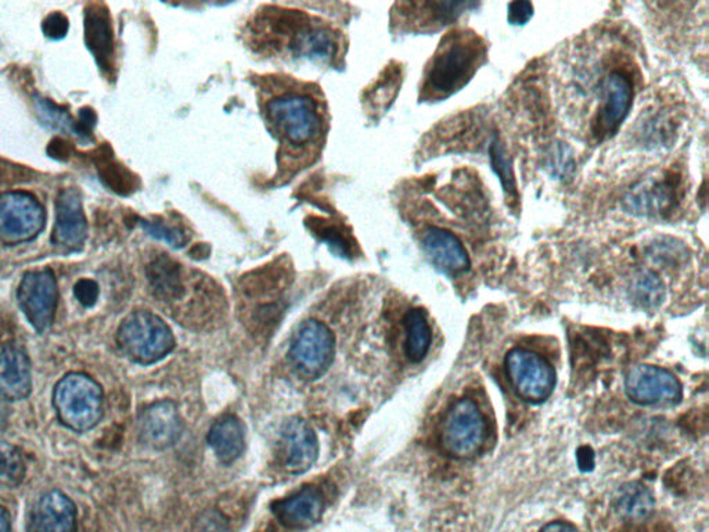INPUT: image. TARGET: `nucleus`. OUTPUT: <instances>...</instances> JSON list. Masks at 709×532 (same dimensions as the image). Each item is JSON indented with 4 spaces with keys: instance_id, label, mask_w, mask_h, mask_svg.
Instances as JSON below:
<instances>
[{
    "instance_id": "f257e3e1",
    "label": "nucleus",
    "mask_w": 709,
    "mask_h": 532,
    "mask_svg": "<svg viewBox=\"0 0 709 532\" xmlns=\"http://www.w3.org/2000/svg\"><path fill=\"white\" fill-rule=\"evenodd\" d=\"M251 24L253 43L262 49L289 53L292 58L333 63L340 52V38L331 25L311 15L268 8Z\"/></svg>"
},
{
    "instance_id": "f03ea898",
    "label": "nucleus",
    "mask_w": 709,
    "mask_h": 532,
    "mask_svg": "<svg viewBox=\"0 0 709 532\" xmlns=\"http://www.w3.org/2000/svg\"><path fill=\"white\" fill-rule=\"evenodd\" d=\"M264 112L280 140L283 155L307 158L316 155L325 135V121L313 95L295 88L272 92L265 100Z\"/></svg>"
},
{
    "instance_id": "7ed1b4c3",
    "label": "nucleus",
    "mask_w": 709,
    "mask_h": 532,
    "mask_svg": "<svg viewBox=\"0 0 709 532\" xmlns=\"http://www.w3.org/2000/svg\"><path fill=\"white\" fill-rule=\"evenodd\" d=\"M486 59L484 39L472 31H452L425 70L423 99H446L464 88Z\"/></svg>"
},
{
    "instance_id": "20e7f679",
    "label": "nucleus",
    "mask_w": 709,
    "mask_h": 532,
    "mask_svg": "<svg viewBox=\"0 0 709 532\" xmlns=\"http://www.w3.org/2000/svg\"><path fill=\"white\" fill-rule=\"evenodd\" d=\"M116 341L123 356L143 366L163 361L175 348L171 327L147 310L128 314L118 326Z\"/></svg>"
},
{
    "instance_id": "39448f33",
    "label": "nucleus",
    "mask_w": 709,
    "mask_h": 532,
    "mask_svg": "<svg viewBox=\"0 0 709 532\" xmlns=\"http://www.w3.org/2000/svg\"><path fill=\"white\" fill-rule=\"evenodd\" d=\"M53 407L56 416L64 427L75 433H86L101 421L105 394L94 377L71 372L55 386Z\"/></svg>"
},
{
    "instance_id": "423d86ee",
    "label": "nucleus",
    "mask_w": 709,
    "mask_h": 532,
    "mask_svg": "<svg viewBox=\"0 0 709 532\" xmlns=\"http://www.w3.org/2000/svg\"><path fill=\"white\" fill-rule=\"evenodd\" d=\"M484 413L470 398L459 399L446 411L441 424L440 443L450 458H476L486 439Z\"/></svg>"
},
{
    "instance_id": "0eeeda50",
    "label": "nucleus",
    "mask_w": 709,
    "mask_h": 532,
    "mask_svg": "<svg viewBox=\"0 0 709 532\" xmlns=\"http://www.w3.org/2000/svg\"><path fill=\"white\" fill-rule=\"evenodd\" d=\"M336 355V336L323 322H302L292 336L289 362L301 380L315 382L332 366Z\"/></svg>"
},
{
    "instance_id": "6e6552de",
    "label": "nucleus",
    "mask_w": 709,
    "mask_h": 532,
    "mask_svg": "<svg viewBox=\"0 0 709 532\" xmlns=\"http://www.w3.org/2000/svg\"><path fill=\"white\" fill-rule=\"evenodd\" d=\"M46 213L39 200L28 192L0 193V243L31 242L45 228Z\"/></svg>"
},
{
    "instance_id": "1a4fd4ad",
    "label": "nucleus",
    "mask_w": 709,
    "mask_h": 532,
    "mask_svg": "<svg viewBox=\"0 0 709 532\" xmlns=\"http://www.w3.org/2000/svg\"><path fill=\"white\" fill-rule=\"evenodd\" d=\"M505 365L508 380L522 401L542 403L552 396L556 372L537 352L514 348L506 355Z\"/></svg>"
},
{
    "instance_id": "9d476101",
    "label": "nucleus",
    "mask_w": 709,
    "mask_h": 532,
    "mask_svg": "<svg viewBox=\"0 0 709 532\" xmlns=\"http://www.w3.org/2000/svg\"><path fill=\"white\" fill-rule=\"evenodd\" d=\"M17 300L25 318L35 330L48 331L53 325L59 303L58 280L49 268L29 270L17 289Z\"/></svg>"
},
{
    "instance_id": "9b49d317",
    "label": "nucleus",
    "mask_w": 709,
    "mask_h": 532,
    "mask_svg": "<svg viewBox=\"0 0 709 532\" xmlns=\"http://www.w3.org/2000/svg\"><path fill=\"white\" fill-rule=\"evenodd\" d=\"M634 105V82L624 71H613L601 84V101L592 121L596 140L614 136Z\"/></svg>"
},
{
    "instance_id": "f8f14e48",
    "label": "nucleus",
    "mask_w": 709,
    "mask_h": 532,
    "mask_svg": "<svg viewBox=\"0 0 709 532\" xmlns=\"http://www.w3.org/2000/svg\"><path fill=\"white\" fill-rule=\"evenodd\" d=\"M681 177L670 172L660 179L637 183L624 198V208L636 217L665 218L680 206Z\"/></svg>"
},
{
    "instance_id": "ddd939ff",
    "label": "nucleus",
    "mask_w": 709,
    "mask_h": 532,
    "mask_svg": "<svg viewBox=\"0 0 709 532\" xmlns=\"http://www.w3.org/2000/svg\"><path fill=\"white\" fill-rule=\"evenodd\" d=\"M625 391L639 406H675L683 396L675 375L654 365L632 367L625 377Z\"/></svg>"
},
{
    "instance_id": "4468645a",
    "label": "nucleus",
    "mask_w": 709,
    "mask_h": 532,
    "mask_svg": "<svg viewBox=\"0 0 709 532\" xmlns=\"http://www.w3.org/2000/svg\"><path fill=\"white\" fill-rule=\"evenodd\" d=\"M183 422L177 403L163 399L143 409L137 418L139 439L154 451H164L179 442Z\"/></svg>"
},
{
    "instance_id": "2eb2a0df",
    "label": "nucleus",
    "mask_w": 709,
    "mask_h": 532,
    "mask_svg": "<svg viewBox=\"0 0 709 532\" xmlns=\"http://www.w3.org/2000/svg\"><path fill=\"white\" fill-rule=\"evenodd\" d=\"M279 454L281 468L287 473H307L319 457L315 428L305 419L290 418L281 427Z\"/></svg>"
},
{
    "instance_id": "dca6fc26",
    "label": "nucleus",
    "mask_w": 709,
    "mask_h": 532,
    "mask_svg": "<svg viewBox=\"0 0 709 532\" xmlns=\"http://www.w3.org/2000/svg\"><path fill=\"white\" fill-rule=\"evenodd\" d=\"M87 237V221L79 189H63L56 200L51 242L65 252H79Z\"/></svg>"
},
{
    "instance_id": "f3484780",
    "label": "nucleus",
    "mask_w": 709,
    "mask_h": 532,
    "mask_svg": "<svg viewBox=\"0 0 709 532\" xmlns=\"http://www.w3.org/2000/svg\"><path fill=\"white\" fill-rule=\"evenodd\" d=\"M33 391V365L27 350L15 341L0 344V397L24 401Z\"/></svg>"
},
{
    "instance_id": "a211bd4d",
    "label": "nucleus",
    "mask_w": 709,
    "mask_h": 532,
    "mask_svg": "<svg viewBox=\"0 0 709 532\" xmlns=\"http://www.w3.org/2000/svg\"><path fill=\"white\" fill-rule=\"evenodd\" d=\"M325 509V494L316 485H305L297 493L272 505L276 519L289 530L311 529L321 521Z\"/></svg>"
},
{
    "instance_id": "6ab92c4d",
    "label": "nucleus",
    "mask_w": 709,
    "mask_h": 532,
    "mask_svg": "<svg viewBox=\"0 0 709 532\" xmlns=\"http://www.w3.org/2000/svg\"><path fill=\"white\" fill-rule=\"evenodd\" d=\"M28 532H79V510L60 489L45 493L31 510Z\"/></svg>"
},
{
    "instance_id": "aec40b11",
    "label": "nucleus",
    "mask_w": 709,
    "mask_h": 532,
    "mask_svg": "<svg viewBox=\"0 0 709 532\" xmlns=\"http://www.w3.org/2000/svg\"><path fill=\"white\" fill-rule=\"evenodd\" d=\"M85 44L107 76H115V34L109 9L101 3L87 4L84 14Z\"/></svg>"
},
{
    "instance_id": "412c9836",
    "label": "nucleus",
    "mask_w": 709,
    "mask_h": 532,
    "mask_svg": "<svg viewBox=\"0 0 709 532\" xmlns=\"http://www.w3.org/2000/svg\"><path fill=\"white\" fill-rule=\"evenodd\" d=\"M421 247L430 263L442 274L459 275L470 268L469 253L449 230L436 227L425 229L421 237Z\"/></svg>"
},
{
    "instance_id": "4be33fe9",
    "label": "nucleus",
    "mask_w": 709,
    "mask_h": 532,
    "mask_svg": "<svg viewBox=\"0 0 709 532\" xmlns=\"http://www.w3.org/2000/svg\"><path fill=\"white\" fill-rule=\"evenodd\" d=\"M147 279L153 294L168 304H179L188 295L192 276H187L183 266L168 257L159 255L147 266Z\"/></svg>"
},
{
    "instance_id": "5701e85b",
    "label": "nucleus",
    "mask_w": 709,
    "mask_h": 532,
    "mask_svg": "<svg viewBox=\"0 0 709 532\" xmlns=\"http://www.w3.org/2000/svg\"><path fill=\"white\" fill-rule=\"evenodd\" d=\"M207 442L220 463H235L245 451L243 422L235 414H226L209 428Z\"/></svg>"
},
{
    "instance_id": "b1692460",
    "label": "nucleus",
    "mask_w": 709,
    "mask_h": 532,
    "mask_svg": "<svg viewBox=\"0 0 709 532\" xmlns=\"http://www.w3.org/2000/svg\"><path fill=\"white\" fill-rule=\"evenodd\" d=\"M654 508V495L639 481H630L616 489L614 510L625 521L639 523V521L649 519Z\"/></svg>"
},
{
    "instance_id": "393cba45",
    "label": "nucleus",
    "mask_w": 709,
    "mask_h": 532,
    "mask_svg": "<svg viewBox=\"0 0 709 532\" xmlns=\"http://www.w3.org/2000/svg\"><path fill=\"white\" fill-rule=\"evenodd\" d=\"M92 156H94L92 160H94L100 181L110 191L121 194V196H128L136 191V177L117 160L109 146H100Z\"/></svg>"
},
{
    "instance_id": "a878e982",
    "label": "nucleus",
    "mask_w": 709,
    "mask_h": 532,
    "mask_svg": "<svg viewBox=\"0 0 709 532\" xmlns=\"http://www.w3.org/2000/svg\"><path fill=\"white\" fill-rule=\"evenodd\" d=\"M405 354L408 360L419 363L429 354L431 347V327L428 315L420 309H413L406 312L405 319Z\"/></svg>"
},
{
    "instance_id": "bb28decb",
    "label": "nucleus",
    "mask_w": 709,
    "mask_h": 532,
    "mask_svg": "<svg viewBox=\"0 0 709 532\" xmlns=\"http://www.w3.org/2000/svg\"><path fill=\"white\" fill-rule=\"evenodd\" d=\"M35 109H37L40 122L48 126L49 130L69 133V135L79 137L82 142L94 141L82 130L80 121L75 120L64 107L56 105L53 101L45 99V97L37 96L35 97Z\"/></svg>"
},
{
    "instance_id": "cd10ccee",
    "label": "nucleus",
    "mask_w": 709,
    "mask_h": 532,
    "mask_svg": "<svg viewBox=\"0 0 709 532\" xmlns=\"http://www.w3.org/2000/svg\"><path fill=\"white\" fill-rule=\"evenodd\" d=\"M666 295L664 281L652 270H641L630 281L632 303L640 310L656 311L664 303Z\"/></svg>"
},
{
    "instance_id": "c85d7f7f",
    "label": "nucleus",
    "mask_w": 709,
    "mask_h": 532,
    "mask_svg": "<svg viewBox=\"0 0 709 532\" xmlns=\"http://www.w3.org/2000/svg\"><path fill=\"white\" fill-rule=\"evenodd\" d=\"M27 473V462L19 447L0 444V487L13 489L23 483Z\"/></svg>"
},
{
    "instance_id": "c756f323",
    "label": "nucleus",
    "mask_w": 709,
    "mask_h": 532,
    "mask_svg": "<svg viewBox=\"0 0 709 532\" xmlns=\"http://www.w3.org/2000/svg\"><path fill=\"white\" fill-rule=\"evenodd\" d=\"M490 158L492 170L495 171L497 178H500L506 197L512 200V202L517 203L518 189L516 176H514L512 158L508 156L505 145H503L497 137L491 142Z\"/></svg>"
},
{
    "instance_id": "7c9ffc66",
    "label": "nucleus",
    "mask_w": 709,
    "mask_h": 532,
    "mask_svg": "<svg viewBox=\"0 0 709 532\" xmlns=\"http://www.w3.org/2000/svg\"><path fill=\"white\" fill-rule=\"evenodd\" d=\"M546 170L560 181L573 179L575 170H577V162H575L573 148L567 143L556 142L549 148Z\"/></svg>"
},
{
    "instance_id": "2f4dec72",
    "label": "nucleus",
    "mask_w": 709,
    "mask_h": 532,
    "mask_svg": "<svg viewBox=\"0 0 709 532\" xmlns=\"http://www.w3.org/2000/svg\"><path fill=\"white\" fill-rule=\"evenodd\" d=\"M645 122L646 124L641 128L640 133L647 145H665L671 140L673 132H675L672 120L666 116H652Z\"/></svg>"
},
{
    "instance_id": "473e14b6",
    "label": "nucleus",
    "mask_w": 709,
    "mask_h": 532,
    "mask_svg": "<svg viewBox=\"0 0 709 532\" xmlns=\"http://www.w3.org/2000/svg\"><path fill=\"white\" fill-rule=\"evenodd\" d=\"M650 257L661 263H677L686 257L685 245L671 238H661L650 245Z\"/></svg>"
},
{
    "instance_id": "72a5a7b5",
    "label": "nucleus",
    "mask_w": 709,
    "mask_h": 532,
    "mask_svg": "<svg viewBox=\"0 0 709 532\" xmlns=\"http://www.w3.org/2000/svg\"><path fill=\"white\" fill-rule=\"evenodd\" d=\"M142 228L146 230L152 238L163 240L172 247H182L187 243V233L178 228L168 227L166 223L142 221Z\"/></svg>"
},
{
    "instance_id": "f704fd0d",
    "label": "nucleus",
    "mask_w": 709,
    "mask_h": 532,
    "mask_svg": "<svg viewBox=\"0 0 709 532\" xmlns=\"http://www.w3.org/2000/svg\"><path fill=\"white\" fill-rule=\"evenodd\" d=\"M69 17L61 12H53L46 15L43 23L44 34L50 39H63L69 34Z\"/></svg>"
},
{
    "instance_id": "c9c22d12",
    "label": "nucleus",
    "mask_w": 709,
    "mask_h": 532,
    "mask_svg": "<svg viewBox=\"0 0 709 532\" xmlns=\"http://www.w3.org/2000/svg\"><path fill=\"white\" fill-rule=\"evenodd\" d=\"M99 285L92 279H81L74 286V295L79 303L85 309H92L99 300Z\"/></svg>"
},
{
    "instance_id": "e433bc0d",
    "label": "nucleus",
    "mask_w": 709,
    "mask_h": 532,
    "mask_svg": "<svg viewBox=\"0 0 709 532\" xmlns=\"http://www.w3.org/2000/svg\"><path fill=\"white\" fill-rule=\"evenodd\" d=\"M533 7L529 2H513L508 4L507 19L513 25H524L532 19Z\"/></svg>"
},
{
    "instance_id": "4c0bfd02",
    "label": "nucleus",
    "mask_w": 709,
    "mask_h": 532,
    "mask_svg": "<svg viewBox=\"0 0 709 532\" xmlns=\"http://www.w3.org/2000/svg\"><path fill=\"white\" fill-rule=\"evenodd\" d=\"M74 148L70 142L63 140V137H55L53 141L49 143L48 155L55 160L67 161L73 155Z\"/></svg>"
},
{
    "instance_id": "58836bf2",
    "label": "nucleus",
    "mask_w": 709,
    "mask_h": 532,
    "mask_svg": "<svg viewBox=\"0 0 709 532\" xmlns=\"http://www.w3.org/2000/svg\"><path fill=\"white\" fill-rule=\"evenodd\" d=\"M578 463L579 468L582 470L592 469L594 464V455L592 449L588 447L580 448L578 452Z\"/></svg>"
},
{
    "instance_id": "ea45409f",
    "label": "nucleus",
    "mask_w": 709,
    "mask_h": 532,
    "mask_svg": "<svg viewBox=\"0 0 709 532\" xmlns=\"http://www.w3.org/2000/svg\"><path fill=\"white\" fill-rule=\"evenodd\" d=\"M541 532H578L573 524L565 523V521H553L543 527Z\"/></svg>"
},
{
    "instance_id": "a19ab883",
    "label": "nucleus",
    "mask_w": 709,
    "mask_h": 532,
    "mask_svg": "<svg viewBox=\"0 0 709 532\" xmlns=\"http://www.w3.org/2000/svg\"><path fill=\"white\" fill-rule=\"evenodd\" d=\"M0 532H12V518L2 505H0Z\"/></svg>"
}]
</instances>
